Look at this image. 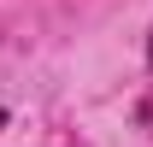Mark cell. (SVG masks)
<instances>
[{"mask_svg": "<svg viewBox=\"0 0 153 147\" xmlns=\"http://www.w3.org/2000/svg\"><path fill=\"white\" fill-rule=\"evenodd\" d=\"M147 65H153V36H147Z\"/></svg>", "mask_w": 153, "mask_h": 147, "instance_id": "6da1fadb", "label": "cell"}, {"mask_svg": "<svg viewBox=\"0 0 153 147\" xmlns=\"http://www.w3.org/2000/svg\"><path fill=\"white\" fill-rule=\"evenodd\" d=\"M0 129H6V106H0Z\"/></svg>", "mask_w": 153, "mask_h": 147, "instance_id": "7a4b0ae2", "label": "cell"}]
</instances>
